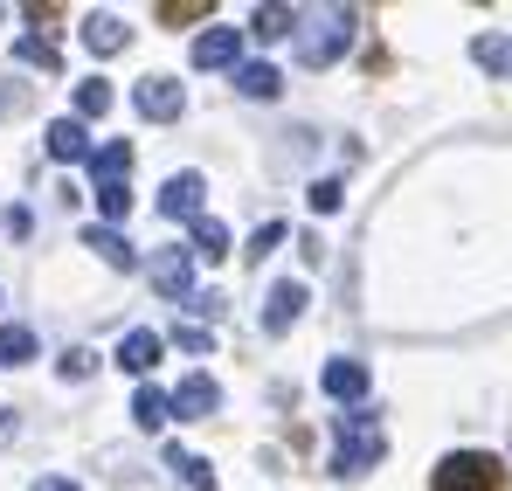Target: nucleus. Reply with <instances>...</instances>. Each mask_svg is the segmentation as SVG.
<instances>
[{
  "instance_id": "39448f33",
  "label": "nucleus",
  "mask_w": 512,
  "mask_h": 491,
  "mask_svg": "<svg viewBox=\"0 0 512 491\" xmlns=\"http://www.w3.org/2000/svg\"><path fill=\"white\" fill-rule=\"evenodd\" d=\"M132 104H139V111H146L153 125H173V118L187 111V90H180V77H139Z\"/></svg>"
},
{
  "instance_id": "412c9836",
  "label": "nucleus",
  "mask_w": 512,
  "mask_h": 491,
  "mask_svg": "<svg viewBox=\"0 0 512 491\" xmlns=\"http://www.w3.org/2000/svg\"><path fill=\"white\" fill-rule=\"evenodd\" d=\"M14 56H21V63H35V70H49V77L63 70V56H56V42H49V35H21V42H14Z\"/></svg>"
},
{
  "instance_id": "f3484780",
  "label": "nucleus",
  "mask_w": 512,
  "mask_h": 491,
  "mask_svg": "<svg viewBox=\"0 0 512 491\" xmlns=\"http://www.w3.org/2000/svg\"><path fill=\"white\" fill-rule=\"evenodd\" d=\"M167 415H173V395H160V388H139L132 395V422L153 436V429H167Z\"/></svg>"
},
{
  "instance_id": "4468645a",
  "label": "nucleus",
  "mask_w": 512,
  "mask_h": 491,
  "mask_svg": "<svg viewBox=\"0 0 512 491\" xmlns=\"http://www.w3.org/2000/svg\"><path fill=\"white\" fill-rule=\"evenodd\" d=\"M298 28H305V14H291V7H256L250 14L256 42H284V35H298Z\"/></svg>"
},
{
  "instance_id": "c756f323",
  "label": "nucleus",
  "mask_w": 512,
  "mask_h": 491,
  "mask_svg": "<svg viewBox=\"0 0 512 491\" xmlns=\"http://www.w3.org/2000/svg\"><path fill=\"white\" fill-rule=\"evenodd\" d=\"M173 346H180V353H208L215 339H208V326H173Z\"/></svg>"
},
{
  "instance_id": "9b49d317",
  "label": "nucleus",
  "mask_w": 512,
  "mask_h": 491,
  "mask_svg": "<svg viewBox=\"0 0 512 491\" xmlns=\"http://www.w3.org/2000/svg\"><path fill=\"white\" fill-rule=\"evenodd\" d=\"M49 160H63V166L97 160V153H90V132H84V118H56V125H49Z\"/></svg>"
},
{
  "instance_id": "aec40b11",
  "label": "nucleus",
  "mask_w": 512,
  "mask_h": 491,
  "mask_svg": "<svg viewBox=\"0 0 512 491\" xmlns=\"http://www.w3.org/2000/svg\"><path fill=\"white\" fill-rule=\"evenodd\" d=\"M35 360V332L28 326H0V367H28Z\"/></svg>"
},
{
  "instance_id": "5701e85b",
  "label": "nucleus",
  "mask_w": 512,
  "mask_h": 491,
  "mask_svg": "<svg viewBox=\"0 0 512 491\" xmlns=\"http://www.w3.org/2000/svg\"><path fill=\"white\" fill-rule=\"evenodd\" d=\"M104 111H111V83L84 77V83H77V118H104Z\"/></svg>"
},
{
  "instance_id": "a878e982",
  "label": "nucleus",
  "mask_w": 512,
  "mask_h": 491,
  "mask_svg": "<svg viewBox=\"0 0 512 491\" xmlns=\"http://www.w3.org/2000/svg\"><path fill=\"white\" fill-rule=\"evenodd\" d=\"M56 374H63V381H90V374H97V360H90L84 346H70V353L56 360Z\"/></svg>"
},
{
  "instance_id": "20e7f679",
  "label": "nucleus",
  "mask_w": 512,
  "mask_h": 491,
  "mask_svg": "<svg viewBox=\"0 0 512 491\" xmlns=\"http://www.w3.org/2000/svg\"><path fill=\"white\" fill-rule=\"evenodd\" d=\"M146 270H153V291H160V298H173V305H194V256H187L180 243L160 249Z\"/></svg>"
},
{
  "instance_id": "bb28decb",
  "label": "nucleus",
  "mask_w": 512,
  "mask_h": 491,
  "mask_svg": "<svg viewBox=\"0 0 512 491\" xmlns=\"http://www.w3.org/2000/svg\"><path fill=\"white\" fill-rule=\"evenodd\" d=\"M340 201H346V187H340V180H312V215H333Z\"/></svg>"
},
{
  "instance_id": "4be33fe9",
  "label": "nucleus",
  "mask_w": 512,
  "mask_h": 491,
  "mask_svg": "<svg viewBox=\"0 0 512 491\" xmlns=\"http://www.w3.org/2000/svg\"><path fill=\"white\" fill-rule=\"evenodd\" d=\"M194 256H208V263H222V256H229V229L201 215V222H194Z\"/></svg>"
},
{
  "instance_id": "473e14b6",
  "label": "nucleus",
  "mask_w": 512,
  "mask_h": 491,
  "mask_svg": "<svg viewBox=\"0 0 512 491\" xmlns=\"http://www.w3.org/2000/svg\"><path fill=\"white\" fill-rule=\"evenodd\" d=\"M35 491H77V485H70V478H42Z\"/></svg>"
},
{
  "instance_id": "f8f14e48",
  "label": "nucleus",
  "mask_w": 512,
  "mask_h": 491,
  "mask_svg": "<svg viewBox=\"0 0 512 491\" xmlns=\"http://www.w3.org/2000/svg\"><path fill=\"white\" fill-rule=\"evenodd\" d=\"M132 42V28L118 21V14H84V49L90 56H118Z\"/></svg>"
},
{
  "instance_id": "ddd939ff",
  "label": "nucleus",
  "mask_w": 512,
  "mask_h": 491,
  "mask_svg": "<svg viewBox=\"0 0 512 491\" xmlns=\"http://www.w3.org/2000/svg\"><path fill=\"white\" fill-rule=\"evenodd\" d=\"M319 381H326L333 402H353V409H360V395H367V367H360V360H326Z\"/></svg>"
},
{
  "instance_id": "423d86ee",
  "label": "nucleus",
  "mask_w": 512,
  "mask_h": 491,
  "mask_svg": "<svg viewBox=\"0 0 512 491\" xmlns=\"http://www.w3.org/2000/svg\"><path fill=\"white\" fill-rule=\"evenodd\" d=\"M194 70H243V35L236 28H201L194 35Z\"/></svg>"
},
{
  "instance_id": "a211bd4d",
  "label": "nucleus",
  "mask_w": 512,
  "mask_h": 491,
  "mask_svg": "<svg viewBox=\"0 0 512 491\" xmlns=\"http://www.w3.org/2000/svg\"><path fill=\"white\" fill-rule=\"evenodd\" d=\"M236 90H243V97H277V90H284V70H277V63H243V70H236Z\"/></svg>"
},
{
  "instance_id": "2f4dec72",
  "label": "nucleus",
  "mask_w": 512,
  "mask_h": 491,
  "mask_svg": "<svg viewBox=\"0 0 512 491\" xmlns=\"http://www.w3.org/2000/svg\"><path fill=\"white\" fill-rule=\"evenodd\" d=\"M194 312H201V319H222L229 298H222V291H194Z\"/></svg>"
},
{
  "instance_id": "7c9ffc66",
  "label": "nucleus",
  "mask_w": 512,
  "mask_h": 491,
  "mask_svg": "<svg viewBox=\"0 0 512 491\" xmlns=\"http://www.w3.org/2000/svg\"><path fill=\"white\" fill-rule=\"evenodd\" d=\"M0 229H7V236H14V243H21V236H28V229H35V215H28V208H7V215H0Z\"/></svg>"
},
{
  "instance_id": "dca6fc26",
  "label": "nucleus",
  "mask_w": 512,
  "mask_h": 491,
  "mask_svg": "<svg viewBox=\"0 0 512 491\" xmlns=\"http://www.w3.org/2000/svg\"><path fill=\"white\" fill-rule=\"evenodd\" d=\"M90 173H97V187H118V180L132 173V146H125V139L97 146V160H90Z\"/></svg>"
},
{
  "instance_id": "6ab92c4d",
  "label": "nucleus",
  "mask_w": 512,
  "mask_h": 491,
  "mask_svg": "<svg viewBox=\"0 0 512 491\" xmlns=\"http://www.w3.org/2000/svg\"><path fill=\"white\" fill-rule=\"evenodd\" d=\"M471 56H478V70L512 77V35H478V42H471Z\"/></svg>"
},
{
  "instance_id": "6e6552de",
  "label": "nucleus",
  "mask_w": 512,
  "mask_h": 491,
  "mask_svg": "<svg viewBox=\"0 0 512 491\" xmlns=\"http://www.w3.org/2000/svg\"><path fill=\"white\" fill-rule=\"evenodd\" d=\"M305 298H312V291H305V284H291V277H284V284H270V298H263V332H291L298 319H305Z\"/></svg>"
},
{
  "instance_id": "cd10ccee",
  "label": "nucleus",
  "mask_w": 512,
  "mask_h": 491,
  "mask_svg": "<svg viewBox=\"0 0 512 491\" xmlns=\"http://www.w3.org/2000/svg\"><path fill=\"white\" fill-rule=\"evenodd\" d=\"M277 243H284V222H263V229L250 236V263H263V256H270Z\"/></svg>"
},
{
  "instance_id": "b1692460",
  "label": "nucleus",
  "mask_w": 512,
  "mask_h": 491,
  "mask_svg": "<svg viewBox=\"0 0 512 491\" xmlns=\"http://www.w3.org/2000/svg\"><path fill=\"white\" fill-rule=\"evenodd\" d=\"M167 464L187 478L194 491H215V471H208V457H187V450H167Z\"/></svg>"
},
{
  "instance_id": "393cba45",
  "label": "nucleus",
  "mask_w": 512,
  "mask_h": 491,
  "mask_svg": "<svg viewBox=\"0 0 512 491\" xmlns=\"http://www.w3.org/2000/svg\"><path fill=\"white\" fill-rule=\"evenodd\" d=\"M97 208H104V222L118 229V222L132 215V187H125V180H118V187H97Z\"/></svg>"
},
{
  "instance_id": "2eb2a0df",
  "label": "nucleus",
  "mask_w": 512,
  "mask_h": 491,
  "mask_svg": "<svg viewBox=\"0 0 512 491\" xmlns=\"http://www.w3.org/2000/svg\"><path fill=\"white\" fill-rule=\"evenodd\" d=\"M84 243L97 249V256H104L111 270H132V263H139V256H132V243H125V236H118L111 222H97V229H84Z\"/></svg>"
},
{
  "instance_id": "0eeeda50",
  "label": "nucleus",
  "mask_w": 512,
  "mask_h": 491,
  "mask_svg": "<svg viewBox=\"0 0 512 491\" xmlns=\"http://www.w3.org/2000/svg\"><path fill=\"white\" fill-rule=\"evenodd\" d=\"M201 194H208L201 173H173L167 187H160V215L167 222H201Z\"/></svg>"
},
{
  "instance_id": "f257e3e1",
  "label": "nucleus",
  "mask_w": 512,
  "mask_h": 491,
  "mask_svg": "<svg viewBox=\"0 0 512 491\" xmlns=\"http://www.w3.org/2000/svg\"><path fill=\"white\" fill-rule=\"evenodd\" d=\"M388 457V436H381V415L374 409H346L340 422H333V471H374Z\"/></svg>"
},
{
  "instance_id": "1a4fd4ad",
  "label": "nucleus",
  "mask_w": 512,
  "mask_h": 491,
  "mask_svg": "<svg viewBox=\"0 0 512 491\" xmlns=\"http://www.w3.org/2000/svg\"><path fill=\"white\" fill-rule=\"evenodd\" d=\"M222 409V388H215V374H187L180 388H173V415H187V422H201V415Z\"/></svg>"
},
{
  "instance_id": "f03ea898",
  "label": "nucleus",
  "mask_w": 512,
  "mask_h": 491,
  "mask_svg": "<svg viewBox=\"0 0 512 491\" xmlns=\"http://www.w3.org/2000/svg\"><path fill=\"white\" fill-rule=\"evenodd\" d=\"M429 491H512V478H506L499 457H485V450H457V457L436 464Z\"/></svg>"
},
{
  "instance_id": "9d476101",
  "label": "nucleus",
  "mask_w": 512,
  "mask_h": 491,
  "mask_svg": "<svg viewBox=\"0 0 512 491\" xmlns=\"http://www.w3.org/2000/svg\"><path fill=\"white\" fill-rule=\"evenodd\" d=\"M160 353H167V339H160V332H125V339H118V367H125V374H153V367H160Z\"/></svg>"
},
{
  "instance_id": "7ed1b4c3",
  "label": "nucleus",
  "mask_w": 512,
  "mask_h": 491,
  "mask_svg": "<svg viewBox=\"0 0 512 491\" xmlns=\"http://www.w3.org/2000/svg\"><path fill=\"white\" fill-rule=\"evenodd\" d=\"M346 42H353V14H340V7H333V14H312V21H305V42H298V56H305L312 70H326V63L340 56Z\"/></svg>"
},
{
  "instance_id": "c85d7f7f",
  "label": "nucleus",
  "mask_w": 512,
  "mask_h": 491,
  "mask_svg": "<svg viewBox=\"0 0 512 491\" xmlns=\"http://www.w3.org/2000/svg\"><path fill=\"white\" fill-rule=\"evenodd\" d=\"M201 14H208V0H187V7H160V21H167V28H187V21H201Z\"/></svg>"
}]
</instances>
